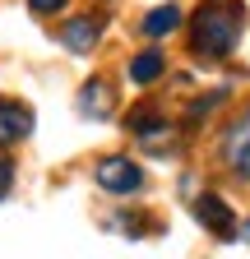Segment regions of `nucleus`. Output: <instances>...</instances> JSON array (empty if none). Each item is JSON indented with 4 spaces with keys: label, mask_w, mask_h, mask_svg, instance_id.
Segmentation results:
<instances>
[{
    "label": "nucleus",
    "mask_w": 250,
    "mask_h": 259,
    "mask_svg": "<svg viewBox=\"0 0 250 259\" xmlns=\"http://www.w3.org/2000/svg\"><path fill=\"white\" fill-rule=\"evenodd\" d=\"M241 37V5L236 0H204L190 23V47L199 56H227Z\"/></svg>",
    "instance_id": "1"
},
{
    "label": "nucleus",
    "mask_w": 250,
    "mask_h": 259,
    "mask_svg": "<svg viewBox=\"0 0 250 259\" xmlns=\"http://www.w3.org/2000/svg\"><path fill=\"white\" fill-rule=\"evenodd\" d=\"M98 185L116 190V194H130V190L144 185V171L135 167L130 157H107V162H98Z\"/></svg>",
    "instance_id": "2"
},
{
    "label": "nucleus",
    "mask_w": 250,
    "mask_h": 259,
    "mask_svg": "<svg viewBox=\"0 0 250 259\" xmlns=\"http://www.w3.org/2000/svg\"><path fill=\"white\" fill-rule=\"evenodd\" d=\"M223 153H227V167H232V171L250 176V111L227 130V148H223Z\"/></svg>",
    "instance_id": "3"
},
{
    "label": "nucleus",
    "mask_w": 250,
    "mask_h": 259,
    "mask_svg": "<svg viewBox=\"0 0 250 259\" xmlns=\"http://www.w3.org/2000/svg\"><path fill=\"white\" fill-rule=\"evenodd\" d=\"M195 218L209 227V232H218V236H232V232H236V218H232V208H227L223 199H213V194L195 199Z\"/></svg>",
    "instance_id": "4"
},
{
    "label": "nucleus",
    "mask_w": 250,
    "mask_h": 259,
    "mask_svg": "<svg viewBox=\"0 0 250 259\" xmlns=\"http://www.w3.org/2000/svg\"><path fill=\"white\" fill-rule=\"evenodd\" d=\"M33 130V111L19 102H0V144H14Z\"/></svg>",
    "instance_id": "5"
},
{
    "label": "nucleus",
    "mask_w": 250,
    "mask_h": 259,
    "mask_svg": "<svg viewBox=\"0 0 250 259\" xmlns=\"http://www.w3.org/2000/svg\"><path fill=\"white\" fill-rule=\"evenodd\" d=\"M98 32H102V19H93V14H79L65 23V47L70 51H93V42H98Z\"/></svg>",
    "instance_id": "6"
},
{
    "label": "nucleus",
    "mask_w": 250,
    "mask_h": 259,
    "mask_svg": "<svg viewBox=\"0 0 250 259\" xmlns=\"http://www.w3.org/2000/svg\"><path fill=\"white\" fill-rule=\"evenodd\" d=\"M79 111H84V116H93V120L111 116V111H116V97H111V88H107L102 79H93V83L84 88V97H79Z\"/></svg>",
    "instance_id": "7"
},
{
    "label": "nucleus",
    "mask_w": 250,
    "mask_h": 259,
    "mask_svg": "<svg viewBox=\"0 0 250 259\" xmlns=\"http://www.w3.org/2000/svg\"><path fill=\"white\" fill-rule=\"evenodd\" d=\"M162 70H167V60H162L158 51H139V56L130 60V79H135V83H153Z\"/></svg>",
    "instance_id": "8"
},
{
    "label": "nucleus",
    "mask_w": 250,
    "mask_h": 259,
    "mask_svg": "<svg viewBox=\"0 0 250 259\" xmlns=\"http://www.w3.org/2000/svg\"><path fill=\"white\" fill-rule=\"evenodd\" d=\"M176 23H181V10L176 5H158V10L144 19V32H148V37H162V32H172Z\"/></svg>",
    "instance_id": "9"
},
{
    "label": "nucleus",
    "mask_w": 250,
    "mask_h": 259,
    "mask_svg": "<svg viewBox=\"0 0 250 259\" xmlns=\"http://www.w3.org/2000/svg\"><path fill=\"white\" fill-rule=\"evenodd\" d=\"M10 181H14V167H10L5 157H0V199H5V194H10Z\"/></svg>",
    "instance_id": "10"
},
{
    "label": "nucleus",
    "mask_w": 250,
    "mask_h": 259,
    "mask_svg": "<svg viewBox=\"0 0 250 259\" xmlns=\"http://www.w3.org/2000/svg\"><path fill=\"white\" fill-rule=\"evenodd\" d=\"M28 5H33L37 14H51V10H60V5H65V0H28Z\"/></svg>",
    "instance_id": "11"
},
{
    "label": "nucleus",
    "mask_w": 250,
    "mask_h": 259,
    "mask_svg": "<svg viewBox=\"0 0 250 259\" xmlns=\"http://www.w3.org/2000/svg\"><path fill=\"white\" fill-rule=\"evenodd\" d=\"M245 241H250V222H245Z\"/></svg>",
    "instance_id": "12"
}]
</instances>
